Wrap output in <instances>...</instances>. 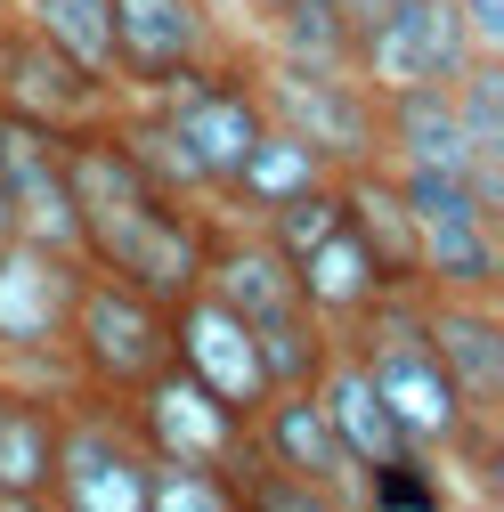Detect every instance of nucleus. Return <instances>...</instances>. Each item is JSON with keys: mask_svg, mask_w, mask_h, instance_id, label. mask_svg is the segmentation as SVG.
Instances as JSON below:
<instances>
[{"mask_svg": "<svg viewBox=\"0 0 504 512\" xmlns=\"http://www.w3.org/2000/svg\"><path fill=\"white\" fill-rule=\"evenodd\" d=\"M204 244H212V204H179L163 187L131 196V204H106V212H82V261L155 293L163 309L204 285Z\"/></svg>", "mask_w": 504, "mask_h": 512, "instance_id": "nucleus-1", "label": "nucleus"}, {"mask_svg": "<svg viewBox=\"0 0 504 512\" xmlns=\"http://www.w3.org/2000/svg\"><path fill=\"white\" fill-rule=\"evenodd\" d=\"M66 358L82 374V391L131 399L139 382H155L171 366V309L139 285L90 269L82 293H74V317H66Z\"/></svg>", "mask_w": 504, "mask_h": 512, "instance_id": "nucleus-2", "label": "nucleus"}, {"mask_svg": "<svg viewBox=\"0 0 504 512\" xmlns=\"http://www.w3.org/2000/svg\"><path fill=\"white\" fill-rule=\"evenodd\" d=\"M252 90H261L269 122L301 131L334 171L383 163V114H374V90L350 66H285V57L252 49Z\"/></svg>", "mask_w": 504, "mask_h": 512, "instance_id": "nucleus-3", "label": "nucleus"}, {"mask_svg": "<svg viewBox=\"0 0 504 512\" xmlns=\"http://www.w3.org/2000/svg\"><path fill=\"white\" fill-rule=\"evenodd\" d=\"M147 98L171 114V131L196 147V163H204L212 187L252 155V139L269 131V106H261V90H252V41H228L220 57H204V66H179Z\"/></svg>", "mask_w": 504, "mask_h": 512, "instance_id": "nucleus-4", "label": "nucleus"}, {"mask_svg": "<svg viewBox=\"0 0 504 512\" xmlns=\"http://www.w3.org/2000/svg\"><path fill=\"white\" fill-rule=\"evenodd\" d=\"M147 496V447L122 415V399H98V391H74L57 407V480H49V504L66 512H139Z\"/></svg>", "mask_w": 504, "mask_h": 512, "instance_id": "nucleus-5", "label": "nucleus"}, {"mask_svg": "<svg viewBox=\"0 0 504 512\" xmlns=\"http://www.w3.org/2000/svg\"><path fill=\"white\" fill-rule=\"evenodd\" d=\"M122 415H131V431H139V447H147V456L220 464L228 480L252 464V423H244L228 399H212L187 366H163L155 382H139V391L122 399Z\"/></svg>", "mask_w": 504, "mask_h": 512, "instance_id": "nucleus-6", "label": "nucleus"}, {"mask_svg": "<svg viewBox=\"0 0 504 512\" xmlns=\"http://www.w3.org/2000/svg\"><path fill=\"white\" fill-rule=\"evenodd\" d=\"M472 57H488V49H472L456 0H391L374 25H358L350 74L366 90H407V82H456Z\"/></svg>", "mask_w": 504, "mask_h": 512, "instance_id": "nucleus-7", "label": "nucleus"}, {"mask_svg": "<svg viewBox=\"0 0 504 512\" xmlns=\"http://www.w3.org/2000/svg\"><path fill=\"white\" fill-rule=\"evenodd\" d=\"M0 196H9V220H17L25 244L82 252V204H74V179H66V131L57 122L0 106Z\"/></svg>", "mask_w": 504, "mask_h": 512, "instance_id": "nucleus-8", "label": "nucleus"}, {"mask_svg": "<svg viewBox=\"0 0 504 512\" xmlns=\"http://www.w3.org/2000/svg\"><path fill=\"white\" fill-rule=\"evenodd\" d=\"M106 17H114V82H122V98H147L179 66H204V57H220L236 41L212 17V0H106Z\"/></svg>", "mask_w": 504, "mask_h": 512, "instance_id": "nucleus-9", "label": "nucleus"}, {"mask_svg": "<svg viewBox=\"0 0 504 512\" xmlns=\"http://www.w3.org/2000/svg\"><path fill=\"white\" fill-rule=\"evenodd\" d=\"M122 90L90 66H74L57 41H41L25 17H0V106H17L33 122H57V131H74V122H98Z\"/></svg>", "mask_w": 504, "mask_h": 512, "instance_id": "nucleus-10", "label": "nucleus"}, {"mask_svg": "<svg viewBox=\"0 0 504 512\" xmlns=\"http://www.w3.org/2000/svg\"><path fill=\"white\" fill-rule=\"evenodd\" d=\"M171 366H187V374H196L212 399H228L244 423H252V407L269 399V374H261V342H252V326H244L228 301H212L204 285L187 293V301H171Z\"/></svg>", "mask_w": 504, "mask_h": 512, "instance_id": "nucleus-11", "label": "nucleus"}, {"mask_svg": "<svg viewBox=\"0 0 504 512\" xmlns=\"http://www.w3.org/2000/svg\"><path fill=\"white\" fill-rule=\"evenodd\" d=\"M423 342L472 415H504V309L488 293H423Z\"/></svg>", "mask_w": 504, "mask_h": 512, "instance_id": "nucleus-12", "label": "nucleus"}, {"mask_svg": "<svg viewBox=\"0 0 504 512\" xmlns=\"http://www.w3.org/2000/svg\"><path fill=\"white\" fill-rule=\"evenodd\" d=\"M252 464L326 488L334 504H358V472H350V456H342V439H334L318 391H269L261 407H252Z\"/></svg>", "mask_w": 504, "mask_h": 512, "instance_id": "nucleus-13", "label": "nucleus"}, {"mask_svg": "<svg viewBox=\"0 0 504 512\" xmlns=\"http://www.w3.org/2000/svg\"><path fill=\"white\" fill-rule=\"evenodd\" d=\"M90 261L82 252H49V244H9L0 252V350L17 342H66V317L82 293Z\"/></svg>", "mask_w": 504, "mask_h": 512, "instance_id": "nucleus-14", "label": "nucleus"}, {"mask_svg": "<svg viewBox=\"0 0 504 512\" xmlns=\"http://www.w3.org/2000/svg\"><path fill=\"white\" fill-rule=\"evenodd\" d=\"M204 293L228 301L244 326H261V317H277V309L301 301L285 252L252 228V220H220V212H212V244H204Z\"/></svg>", "mask_w": 504, "mask_h": 512, "instance_id": "nucleus-15", "label": "nucleus"}, {"mask_svg": "<svg viewBox=\"0 0 504 512\" xmlns=\"http://www.w3.org/2000/svg\"><path fill=\"white\" fill-rule=\"evenodd\" d=\"M342 220H350V236L374 252L383 285H423V228H415V212H407V196H399L391 163L342 171Z\"/></svg>", "mask_w": 504, "mask_h": 512, "instance_id": "nucleus-16", "label": "nucleus"}, {"mask_svg": "<svg viewBox=\"0 0 504 512\" xmlns=\"http://www.w3.org/2000/svg\"><path fill=\"white\" fill-rule=\"evenodd\" d=\"M318 179H334V163L309 147L301 131H285V122H269L261 139H252V155L212 187V212L220 220H261V212H277L285 196H301V187H318Z\"/></svg>", "mask_w": 504, "mask_h": 512, "instance_id": "nucleus-17", "label": "nucleus"}, {"mask_svg": "<svg viewBox=\"0 0 504 512\" xmlns=\"http://www.w3.org/2000/svg\"><path fill=\"white\" fill-rule=\"evenodd\" d=\"M309 391H318V407H326V423H334V439H342V456H350V472H358V480H366L374 464L407 456V431L391 423L383 391L366 382V366H358L350 350H334V358H326V374L309 382Z\"/></svg>", "mask_w": 504, "mask_h": 512, "instance_id": "nucleus-18", "label": "nucleus"}, {"mask_svg": "<svg viewBox=\"0 0 504 512\" xmlns=\"http://www.w3.org/2000/svg\"><path fill=\"white\" fill-rule=\"evenodd\" d=\"M374 114H383V163H439L464 171V131H456V98L448 82H407V90H374Z\"/></svg>", "mask_w": 504, "mask_h": 512, "instance_id": "nucleus-19", "label": "nucleus"}, {"mask_svg": "<svg viewBox=\"0 0 504 512\" xmlns=\"http://www.w3.org/2000/svg\"><path fill=\"white\" fill-rule=\"evenodd\" d=\"M57 480V407L0 391V512H41Z\"/></svg>", "mask_w": 504, "mask_h": 512, "instance_id": "nucleus-20", "label": "nucleus"}, {"mask_svg": "<svg viewBox=\"0 0 504 512\" xmlns=\"http://www.w3.org/2000/svg\"><path fill=\"white\" fill-rule=\"evenodd\" d=\"M423 293H504V236L488 212L423 220Z\"/></svg>", "mask_w": 504, "mask_h": 512, "instance_id": "nucleus-21", "label": "nucleus"}, {"mask_svg": "<svg viewBox=\"0 0 504 512\" xmlns=\"http://www.w3.org/2000/svg\"><path fill=\"white\" fill-rule=\"evenodd\" d=\"M293 285H301V309L326 317V326L342 334L350 317H358L374 293H383V269H374V252H366V244L350 236V220H342L334 236H318V244L293 261Z\"/></svg>", "mask_w": 504, "mask_h": 512, "instance_id": "nucleus-22", "label": "nucleus"}, {"mask_svg": "<svg viewBox=\"0 0 504 512\" xmlns=\"http://www.w3.org/2000/svg\"><path fill=\"white\" fill-rule=\"evenodd\" d=\"M252 25H261V49L285 57V66H350V41H358L334 0H277Z\"/></svg>", "mask_w": 504, "mask_h": 512, "instance_id": "nucleus-23", "label": "nucleus"}, {"mask_svg": "<svg viewBox=\"0 0 504 512\" xmlns=\"http://www.w3.org/2000/svg\"><path fill=\"white\" fill-rule=\"evenodd\" d=\"M252 342H261V374H269V391H309V382L326 374V358L342 350L334 326H326V317H309L301 301L277 309V317H261V326H252Z\"/></svg>", "mask_w": 504, "mask_h": 512, "instance_id": "nucleus-24", "label": "nucleus"}, {"mask_svg": "<svg viewBox=\"0 0 504 512\" xmlns=\"http://www.w3.org/2000/svg\"><path fill=\"white\" fill-rule=\"evenodd\" d=\"M9 17H25L41 41L66 49L74 66H90V74L114 82V17H106V0H17ZM114 90H122V82H114Z\"/></svg>", "mask_w": 504, "mask_h": 512, "instance_id": "nucleus-25", "label": "nucleus"}, {"mask_svg": "<svg viewBox=\"0 0 504 512\" xmlns=\"http://www.w3.org/2000/svg\"><path fill=\"white\" fill-rule=\"evenodd\" d=\"M139 512H236V480L220 464H179V456H147V496Z\"/></svg>", "mask_w": 504, "mask_h": 512, "instance_id": "nucleus-26", "label": "nucleus"}, {"mask_svg": "<svg viewBox=\"0 0 504 512\" xmlns=\"http://www.w3.org/2000/svg\"><path fill=\"white\" fill-rule=\"evenodd\" d=\"M0 391H17V399H49V407H66L82 391V374L66 358V342H17V350H0Z\"/></svg>", "mask_w": 504, "mask_h": 512, "instance_id": "nucleus-27", "label": "nucleus"}, {"mask_svg": "<svg viewBox=\"0 0 504 512\" xmlns=\"http://www.w3.org/2000/svg\"><path fill=\"white\" fill-rule=\"evenodd\" d=\"M456 17H464V33H472V49L504 57V0H456Z\"/></svg>", "mask_w": 504, "mask_h": 512, "instance_id": "nucleus-28", "label": "nucleus"}, {"mask_svg": "<svg viewBox=\"0 0 504 512\" xmlns=\"http://www.w3.org/2000/svg\"><path fill=\"white\" fill-rule=\"evenodd\" d=\"M334 9H342V17H350V33H358V25H374V17H383L391 0H334Z\"/></svg>", "mask_w": 504, "mask_h": 512, "instance_id": "nucleus-29", "label": "nucleus"}, {"mask_svg": "<svg viewBox=\"0 0 504 512\" xmlns=\"http://www.w3.org/2000/svg\"><path fill=\"white\" fill-rule=\"evenodd\" d=\"M17 244V220H9V196H0V252H9Z\"/></svg>", "mask_w": 504, "mask_h": 512, "instance_id": "nucleus-30", "label": "nucleus"}, {"mask_svg": "<svg viewBox=\"0 0 504 512\" xmlns=\"http://www.w3.org/2000/svg\"><path fill=\"white\" fill-rule=\"evenodd\" d=\"M269 9H277V0H244V17H269Z\"/></svg>", "mask_w": 504, "mask_h": 512, "instance_id": "nucleus-31", "label": "nucleus"}, {"mask_svg": "<svg viewBox=\"0 0 504 512\" xmlns=\"http://www.w3.org/2000/svg\"><path fill=\"white\" fill-rule=\"evenodd\" d=\"M9 9H17V0H0V17H9Z\"/></svg>", "mask_w": 504, "mask_h": 512, "instance_id": "nucleus-32", "label": "nucleus"}]
</instances>
